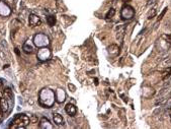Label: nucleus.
<instances>
[{"label": "nucleus", "mask_w": 171, "mask_h": 129, "mask_svg": "<svg viewBox=\"0 0 171 129\" xmlns=\"http://www.w3.org/2000/svg\"><path fill=\"white\" fill-rule=\"evenodd\" d=\"M56 100V95L50 89H43L40 93V104L44 108H51Z\"/></svg>", "instance_id": "f257e3e1"}, {"label": "nucleus", "mask_w": 171, "mask_h": 129, "mask_svg": "<svg viewBox=\"0 0 171 129\" xmlns=\"http://www.w3.org/2000/svg\"><path fill=\"white\" fill-rule=\"evenodd\" d=\"M29 123H31L29 117H27V115H23V114H18V115H16L15 117H14V119L12 120L11 124L9 125V128L11 129L25 128Z\"/></svg>", "instance_id": "f03ea898"}, {"label": "nucleus", "mask_w": 171, "mask_h": 129, "mask_svg": "<svg viewBox=\"0 0 171 129\" xmlns=\"http://www.w3.org/2000/svg\"><path fill=\"white\" fill-rule=\"evenodd\" d=\"M33 42H35V45L38 47H46L50 44V40L46 35L44 34H38L35 36L33 38Z\"/></svg>", "instance_id": "7ed1b4c3"}, {"label": "nucleus", "mask_w": 171, "mask_h": 129, "mask_svg": "<svg viewBox=\"0 0 171 129\" xmlns=\"http://www.w3.org/2000/svg\"><path fill=\"white\" fill-rule=\"evenodd\" d=\"M135 15V9L130 5H124L122 6V11H120V16L122 19H131Z\"/></svg>", "instance_id": "20e7f679"}, {"label": "nucleus", "mask_w": 171, "mask_h": 129, "mask_svg": "<svg viewBox=\"0 0 171 129\" xmlns=\"http://www.w3.org/2000/svg\"><path fill=\"white\" fill-rule=\"evenodd\" d=\"M12 106H13V101L7 100L4 97L0 98V107H1V111H2L3 114L9 113L11 111Z\"/></svg>", "instance_id": "39448f33"}, {"label": "nucleus", "mask_w": 171, "mask_h": 129, "mask_svg": "<svg viewBox=\"0 0 171 129\" xmlns=\"http://www.w3.org/2000/svg\"><path fill=\"white\" fill-rule=\"evenodd\" d=\"M37 56H38L39 60L41 61L49 60L50 57H51V51L48 48H46V47H43V48H41L38 51V55Z\"/></svg>", "instance_id": "423d86ee"}, {"label": "nucleus", "mask_w": 171, "mask_h": 129, "mask_svg": "<svg viewBox=\"0 0 171 129\" xmlns=\"http://www.w3.org/2000/svg\"><path fill=\"white\" fill-rule=\"evenodd\" d=\"M11 13V9L9 6L4 2V1H0V15L2 16H8Z\"/></svg>", "instance_id": "0eeeda50"}, {"label": "nucleus", "mask_w": 171, "mask_h": 129, "mask_svg": "<svg viewBox=\"0 0 171 129\" xmlns=\"http://www.w3.org/2000/svg\"><path fill=\"white\" fill-rule=\"evenodd\" d=\"M29 26H31V27L35 28V27L40 26L41 24H42V20H41V18L39 17L38 15H36V14H31V15H29Z\"/></svg>", "instance_id": "6e6552de"}, {"label": "nucleus", "mask_w": 171, "mask_h": 129, "mask_svg": "<svg viewBox=\"0 0 171 129\" xmlns=\"http://www.w3.org/2000/svg\"><path fill=\"white\" fill-rule=\"evenodd\" d=\"M56 100L58 103H63L66 100V93L64 91V89H58L56 91Z\"/></svg>", "instance_id": "1a4fd4ad"}, {"label": "nucleus", "mask_w": 171, "mask_h": 129, "mask_svg": "<svg viewBox=\"0 0 171 129\" xmlns=\"http://www.w3.org/2000/svg\"><path fill=\"white\" fill-rule=\"evenodd\" d=\"M65 111H66V113L68 114L69 116H75L76 113H77V109H76V107L74 106L73 104H71V103H69V104L66 105V107H65Z\"/></svg>", "instance_id": "9d476101"}, {"label": "nucleus", "mask_w": 171, "mask_h": 129, "mask_svg": "<svg viewBox=\"0 0 171 129\" xmlns=\"http://www.w3.org/2000/svg\"><path fill=\"white\" fill-rule=\"evenodd\" d=\"M23 51L27 54H31L35 51V46L31 43V41H27V42L23 44V47H22Z\"/></svg>", "instance_id": "9b49d317"}, {"label": "nucleus", "mask_w": 171, "mask_h": 129, "mask_svg": "<svg viewBox=\"0 0 171 129\" xmlns=\"http://www.w3.org/2000/svg\"><path fill=\"white\" fill-rule=\"evenodd\" d=\"M107 52L110 56H118L120 54V48L116 45H110L107 47Z\"/></svg>", "instance_id": "f8f14e48"}, {"label": "nucleus", "mask_w": 171, "mask_h": 129, "mask_svg": "<svg viewBox=\"0 0 171 129\" xmlns=\"http://www.w3.org/2000/svg\"><path fill=\"white\" fill-rule=\"evenodd\" d=\"M40 128H42V129H52L53 128V125L51 124V122H50L49 120H48L47 118H42L41 119V121H40Z\"/></svg>", "instance_id": "ddd939ff"}, {"label": "nucleus", "mask_w": 171, "mask_h": 129, "mask_svg": "<svg viewBox=\"0 0 171 129\" xmlns=\"http://www.w3.org/2000/svg\"><path fill=\"white\" fill-rule=\"evenodd\" d=\"M124 29L126 27L124 26H120L118 28V33H116V39H118L120 42H122V39H124Z\"/></svg>", "instance_id": "4468645a"}, {"label": "nucleus", "mask_w": 171, "mask_h": 129, "mask_svg": "<svg viewBox=\"0 0 171 129\" xmlns=\"http://www.w3.org/2000/svg\"><path fill=\"white\" fill-rule=\"evenodd\" d=\"M53 120L57 125H63V124H64V119H63L62 115H60V114H58V113L54 114Z\"/></svg>", "instance_id": "2eb2a0df"}, {"label": "nucleus", "mask_w": 171, "mask_h": 129, "mask_svg": "<svg viewBox=\"0 0 171 129\" xmlns=\"http://www.w3.org/2000/svg\"><path fill=\"white\" fill-rule=\"evenodd\" d=\"M3 97L9 101H13V93H12V91L9 87H7L3 91Z\"/></svg>", "instance_id": "dca6fc26"}, {"label": "nucleus", "mask_w": 171, "mask_h": 129, "mask_svg": "<svg viewBox=\"0 0 171 129\" xmlns=\"http://www.w3.org/2000/svg\"><path fill=\"white\" fill-rule=\"evenodd\" d=\"M47 22H48V25L50 27H53L54 25L56 24V17L54 15H50L47 17Z\"/></svg>", "instance_id": "f3484780"}, {"label": "nucleus", "mask_w": 171, "mask_h": 129, "mask_svg": "<svg viewBox=\"0 0 171 129\" xmlns=\"http://www.w3.org/2000/svg\"><path fill=\"white\" fill-rule=\"evenodd\" d=\"M116 14V10H114V8H110L108 10V12L106 13V15H105V18H107V19H109V18L113 17V15Z\"/></svg>", "instance_id": "a211bd4d"}, {"label": "nucleus", "mask_w": 171, "mask_h": 129, "mask_svg": "<svg viewBox=\"0 0 171 129\" xmlns=\"http://www.w3.org/2000/svg\"><path fill=\"white\" fill-rule=\"evenodd\" d=\"M169 75H171V68H168V70H166V71L163 72V75H162L163 79H165L166 77H168Z\"/></svg>", "instance_id": "6ab92c4d"}, {"label": "nucleus", "mask_w": 171, "mask_h": 129, "mask_svg": "<svg viewBox=\"0 0 171 129\" xmlns=\"http://www.w3.org/2000/svg\"><path fill=\"white\" fill-rule=\"evenodd\" d=\"M155 14H156V10L155 9H152V12H150V13L148 14V18L151 19V18H153L154 16H155Z\"/></svg>", "instance_id": "aec40b11"}, {"label": "nucleus", "mask_w": 171, "mask_h": 129, "mask_svg": "<svg viewBox=\"0 0 171 129\" xmlns=\"http://www.w3.org/2000/svg\"><path fill=\"white\" fill-rule=\"evenodd\" d=\"M166 11H167V8H164V10H163L162 12H161V14L159 15V17H158V20H161V19H162V17L164 16V14L166 13Z\"/></svg>", "instance_id": "412c9836"}, {"label": "nucleus", "mask_w": 171, "mask_h": 129, "mask_svg": "<svg viewBox=\"0 0 171 129\" xmlns=\"http://www.w3.org/2000/svg\"><path fill=\"white\" fill-rule=\"evenodd\" d=\"M29 120H31V123H37V122H38V118H37L36 116H31V118H29Z\"/></svg>", "instance_id": "4be33fe9"}, {"label": "nucleus", "mask_w": 171, "mask_h": 129, "mask_svg": "<svg viewBox=\"0 0 171 129\" xmlns=\"http://www.w3.org/2000/svg\"><path fill=\"white\" fill-rule=\"evenodd\" d=\"M5 3H6L7 5H13V3H14V0H3Z\"/></svg>", "instance_id": "5701e85b"}, {"label": "nucleus", "mask_w": 171, "mask_h": 129, "mask_svg": "<svg viewBox=\"0 0 171 129\" xmlns=\"http://www.w3.org/2000/svg\"><path fill=\"white\" fill-rule=\"evenodd\" d=\"M69 89H71L72 91H75V87H74L73 85H71V83L69 85Z\"/></svg>", "instance_id": "b1692460"}, {"label": "nucleus", "mask_w": 171, "mask_h": 129, "mask_svg": "<svg viewBox=\"0 0 171 129\" xmlns=\"http://www.w3.org/2000/svg\"><path fill=\"white\" fill-rule=\"evenodd\" d=\"M15 52H16V54H17V55H19V51H18L17 48H16V49H15Z\"/></svg>", "instance_id": "393cba45"}, {"label": "nucleus", "mask_w": 171, "mask_h": 129, "mask_svg": "<svg viewBox=\"0 0 171 129\" xmlns=\"http://www.w3.org/2000/svg\"><path fill=\"white\" fill-rule=\"evenodd\" d=\"M122 1H124V2H129V1H131V0H122Z\"/></svg>", "instance_id": "a878e982"}]
</instances>
